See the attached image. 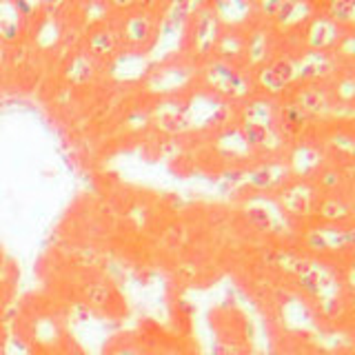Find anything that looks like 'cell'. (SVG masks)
<instances>
[]
</instances>
